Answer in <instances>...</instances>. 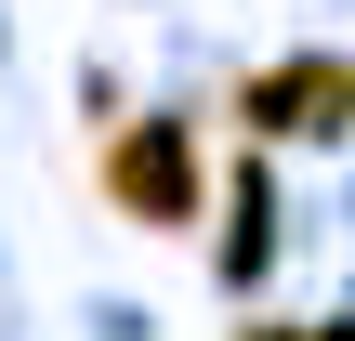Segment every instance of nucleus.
I'll list each match as a JSON object with an SVG mask.
<instances>
[{
  "label": "nucleus",
  "mask_w": 355,
  "mask_h": 341,
  "mask_svg": "<svg viewBox=\"0 0 355 341\" xmlns=\"http://www.w3.org/2000/svg\"><path fill=\"white\" fill-rule=\"evenodd\" d=\"M237 118H250V131H343V118H355V66H343V53L263 66V79L237 92Z\"/></svg>",
  "instance_id": "f257e3e1"
},
{
  "label": "nucleus",
  "mask_w": 355,
  "mask_h": 341,
  "mask_svg": "<svg viewBox=\"0 0 355 341\" xmlns=\"http://www.w3.org/2000/svg\"><path fill=\"white\" fill-rule=\"evenodd\" d=\"M105 184H119V210H145V223H184V210H198V158H184L171 118L119 131V145H105Z\"/></svg>",
  "instance_id": "f03ea898"
}]
</instances>
